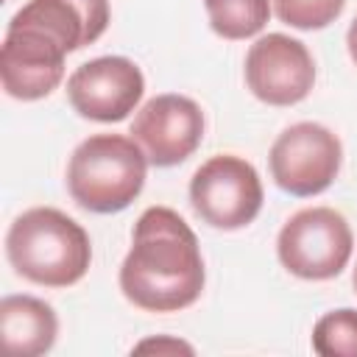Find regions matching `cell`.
<instances>
[{
  "label": "cell",
  "instance_id": "cell-5",
  "mask_svg": "<svg viewBox=\"0 0 357 357\" xmlns=\"http://www.w3.org/2000/svg\"><path fill=\"white\" fill-rule=\"evenodd\" d=\"M262 181L251 162L234 153L206 159L190 178V204L212 229H243L262 209Z\"/></svg>",
  "mask_w": 357,
  "mask_h": 357
},
{
  "label": "cell",
  "instance_id": "cell-4",
  "mask_svg": "<svg viewBox=\"0 0 357 357\" xmlns=\"http://www.w3.org/2000/svg\"><path fill=\"white\" fill-rule=\"evenodd\" d=\"M351 229L346 218L329 206H310L296 212L279 231V262L298 279H335L351 257Z\"/></svg>",
  "mask_w": 357,
  "mask_h": 357
},
{
  "label": "cell",
  "instance_id": "cell-8",
  "mask_svg": "<svg viewBox=\"0 0 357 357\" xmlns=\"http://www.w3.org/2000/svg\"><path fill=\"white\" fill-rule=\"evenodd\" d=\"M145 92L139 67L126 56H100L75 67L67 78L70 106L95 123L126 120Z\"/></svg>",
  "mask_w": 357,
  "mask_h": 357
},
{
  "label": "cell",
  "instance_id": "cell-6",
  "mask_svg": "<svg viewBox=\"0 0 357 357\" xmlns=\"http://www.w3.org/2000/svg\"><path fill=\"white\" fill-rule=\"evenodd\" d=\"M70 50L36 22L11 17L0 47V81L6 95L17 100H39L64 78Z\"/></svg>",
  "mask_w": 357,
  "mask_h": 357
},
{
  "label": "cell",
  "instance_id": "cell-1",
  "mask_svg": "<svg viewBox=\"0 0 357 357\" xmlns=\"http://www.w3.org/2000/svg\"><path fill=\"white\" fill-rule=\"evenodd\" d=\"M204 259L195 231L167 206H148L131 234V251L120 265L123 296L148 312H176L198 301Z\"/></svg>",
  "mask_w": 357,
  "mask_h": 357
},
{
  "label": "cell",
  "instance_id": "cell-10",
  "mask_svg": "<svg viewBox=\"0 0 357 357\" xmlns=\"http://www.w3.org/2000/svg\"><path fill=\"white\" fill-rule=\"evenodd\" d=\"M131 139L153 167L181 165L204 139V112L192 98L156 95L137 112Z\"/></svg>",
  "mask_w": 357,
  "mask_h": 357
},
{
  "label": "cell",
  "instance_id": "cell-9",
  "mask_svg": "<svg viewBox=\"0 0 357 357\" xmlns=\"http://www.w3.org/2000/svg\"><path fill=\"white\" fill-rule=\"evenodd\" d=\"M245 84L262 103L293 106L310 95L315 61L304 42L284 33H268L245 53Z\"/></svg>",
  "mask_w": 357,
  "mask_h": 357
},
{
  "label": "cell",
  "instance_id": "cell-7",
  "mask_svg": "<svg viewBox=\"0 0 357 357\" xmlns=\"http://www.w3.org/2000/svg\"><path fill=\"white\" fill-rule=\"evenodd\" d=\"M340 159V139L321 123H296L284 128L268 156L273 181L296 198L324 192L335 181Z\"/></svg>",
  "mask_w": 357,
  "mask_h": 357
},
{
  "label": "cell",
  "instance_id": "cell-11",
  "mask_svg": "<svg viewBox=\"0 0 357 357\" xmlns=\"http://www.w3.org/2000/svg\"><path fill=\"white\" fill-rule=\"evenodd\" d=\"M17 17L42 25L73 53L106 31L109 0H28Z\"/></svg>",
  "mask_w": 357,
  "mask_h": 357
},
{
  "label": "cell",
  "instance_id": "cell-18",
  "mask_svg": "<svg viewBox=\"0 0 357 357\" xmlns=\"http://www.w3.org/2000/svg\"><path fill=\"white\" fill-rule=\"evenodd\" d=\"M351 282H354V290H357V268H354V276H351Z\"/></svg>",
  "mask_w": 357,
  "mask_h": 357
},
{
  "label": "cell",
  "instance_id": "cell-17",
  "mask_svg": "<svg viewBox=\"0 0 357 357\" xmlns=\"http://www.w3.org/2000/svg\"><path fill=\"white\" fill-rule=\"evenodd\" d=\"M346 45H349V56H351V61L357 64V17H354V20H351V25H349Z\"/></svg>",
  "mask_w": 357,
  "mask_h": 357
},
{
  "label": "cell",
  "instance_id": "cell-3",
  "mask_svg": "<svg viewBox=\"0 0 357 357\" xmlns=\"http://www.w3.org/2000/svg\"><path fill=\"white\" fill-rule=\"evenodd\" d=\"M145 167L148 156L131 137L95 134L73 151L67 165V190L86 212H123L142 192Z\"/></svg>",
  "mask_w": 357,
  "mask_h": 357
},
{
  "label": "cell",
  "instance_id": "cell-12",
  "mask_svg": "<svg viewBox=\"0 0 357 357\" xmlns=\"http://www.w3.org/2000/svg\"><path fill=\"white\" fill-rule=\"evenodd\" d=\"M0 335L11 357H39L53 349L59 321L50 304L33 296H6L0 301Z\"/></svg>",
  "mask_w": 357,
  "mask_h": 357
},
{
  "label": "cell",
  "instance_id": "cell-16",
  "mask_svg": "<svg viewBox=\"0 0 357 357\" xmlns=\"http://www.w3.org/2000/svg\"><path fill=\"white\" fill-rule=\"evenodd\" d=\"M134 351H184V354H192V346H187V343H181V340L159 337V340H142Z\"/></svg>",
  "mask_w": 357,
  "mask_h": 357
},
{
  "label": "cell",
  "instance_id": "cell-2",
  "mask_svg": "<svg viewBox=\"0 0 357 357\" xmlns=\"http://www.w3.org/2000/svg\"><path fill=\"white\" fill-rule=\"evenodd\" d=\"M6 257L33 284L70 287L89 271L92 243L70 215L53 206H33L8 226Z\"/></svg>",
  "mask_w": 357,
  "mask_h": 357
},
{
  "label": "cell",
  "instance_id": "cell-15",
  "mask_svg": "<svg viewBox=\"0 0 357 357\" xmlns=\"http://www.w3.org/2000/svg\"><path fill=\"white\" fill-rule=\"evenodd\" d=\"M346 0H273L276 17L298 31H318L335 22Z\"/></svg>",
  "mask_w": 357,
  "mask_h": 357
},
{
  "label": "cell",
  "instance_id": "cell-14",
  "mask_svg": "<svg viewBox=\"0 0 357 357\" xmlns=\"http://www.w3.org/2000/svg\"><path fill=\"white\" fill-rule=\"evenodd\" d=\"M312 349L321 357H357V310H332L312 326Z\"/></svg>",
  "mask_w": 357,
  "mask_h": 357
},
{
  "label": "cell",
  "instance_id": "cell-13",
  "mask_svg": "<svg viewBox=\"0 0 357 357\" xmlns=\"http://www.w3.org/2000/svg\"><path fill=\"white\" fill-rule=\"evenodd\" d=\"M209 25L223 39H248L259 33L271 17L268 0H204Z\"/></svg>",
  "mask_w": 357,
  "mask_h": 357
}]
</instances>
